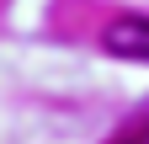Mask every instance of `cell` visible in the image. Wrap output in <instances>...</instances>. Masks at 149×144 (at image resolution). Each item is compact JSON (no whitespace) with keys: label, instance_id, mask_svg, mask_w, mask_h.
<instances>
[{"label":"cell","instance_id":"cell-1","mask_svg":"<svg viewBox=\"0 0 149 144\" xmlns=\"http://www.w3.org/2000/svg\"><path fill=\"white\" fill-rule=\"evenodd\" d=\"M101 48L117 59H149V16H117L101 32Z\"/></svg>","mask_w":149,"mask_h":144}]
</instances>
